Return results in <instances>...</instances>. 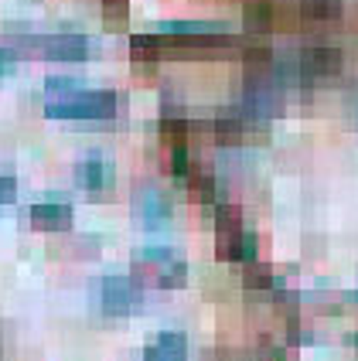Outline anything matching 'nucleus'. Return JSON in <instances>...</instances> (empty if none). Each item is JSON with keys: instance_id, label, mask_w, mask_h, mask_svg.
Here are the masks:
<instances>
[{"instance_id": "nucleus-1", "label": "nucleus", "mask_w": 358, "mask_h": 361, "mask_svg": "<svg viewBox=\"0 0 358 361\" xmlns=\"http://www.w3.org/2000/svg\"><path fill=\"white\" fill-rule=\"evenodd\" d=\"M44 113L55 120H113L117 96L109 89H82L72 79H52L44 85Z\"/></svg>"}, {"instance_id": "nucleus-2", "label": "nucleus", "mask_w": 358, "mask_h": 361, "mask_svg": "<svg viewBox=\"0 0 358 361\" xmlns=\"http://www.w3.org/2000/svg\"><path fill=\"white\" fill-rule=\"evenodd\" d=\"M215 245H219V256L222 259H239V262H253L256 259V232H249L242 225V215L239 208L232 204H219L215 212Z\"/></svg>"}, {"instance_id": "nucleus-3", "label": "nucleus", "mask_w": 358, "mask_h": 361, "mask_svg": "<svg viewBox=\"0 0 358 361\" xmlns=\"http://www.w3.org/2000/svg\"><path fill=\"white\" fill-rule=\"evenodd\" d=\"M133 269L160 290L184 286V280H188V262L178 259L171 249H140L137 259H133Z\"/></svg>"}, {"instance_id": "nucleus-4", "label": "nucleus", "mask_w": 358, "mask_h": 361, "mask_svg": "<svg viewBox=\"0 0 358 361\" xmlns=\"http://www.w3.org/2000/svg\"><path fill=\"white\" fill-rule=\"evenodd\" d=\"M14 48L35 51V55L52 61H82L89 55V41L76 35V31H65V35H18Z\"/></svg>"}, {"instance_id": "nucleus-5", "label": "nucleus", "mask_w": 358, "mask_h": 361, "mask_svg": "<svg viewBox=\"0 0 358 361\" xmlns=\"http://www.w3.org/2000/svg\"><path fill=\"white\" fill-rule=\"evenodd\" d=\"M219 143H263L270 137V126L259 116H249L246 109H229L215 120Z\"/></svg>"}, {"instance_id": "nucleus-6", "label": "nucleus", "mask_w": 358, "mask_h": 361, "mask_svg": "<svg viewBox=\"0 0 358 361\" xmlns=\"http://www.w3.org/2000/svg\"><path fill=\"white\" fill-rule=\"evenodd\" d=\"M140 303V286L133 276H106L100 283V307L109 314V317H123V314H130L133 307Z\"/></svg>"}, {"instance_id": "nucleus-7", "label": "nucleus", "mask_w": 358, "mask_h": 361, "mask_svg": "<svg viewBox=\"0 0 358 361\" xmlns=\"http://www.w3.org/2000/svg\"><path fill=\"white\" fill-rule=\"evenodd\" d=\"M133 208H137V215L147 225H164V221L171 219V198L164 191H157V188H140Z\"/></svg>"}, {"instance_id": "nucleus-8", "label": "nucleus", "mask_w": 358, "mask_h": 361, "mask_svg": "<svg viewBox=\"0 0 358 361\" xmlns=\"http://www.w3.org/2000/svg\"><path fill=\"white\" fill-rule=\"evenodd\" d=\"M31 221L35 228H44V232H61L72 225V204L65 201H38L31 208Z\"/></svg>"}, {"instance_id": "nucleus-9", "label": "nucleus", "mask_w": 358, "mask_h": 361, "mask_svg": "<svg viewBox=\"0 0 358 361\" xmlns=\"http://www.w3.org/2000/svg\"><path fill=\"white\" fill-rule=\"evenodd\" d=\"M143 358L147 361H184L188 358V341H184V334H174V331L157 334L154 341L147 344Z\"/></svg>"}, {"instance_id": "nucleus-10", "label": "nucleus", "mask_w": 358, "mask_h": 361, "mask_svg": "<svg viewBox=\"0 0 358 361\" xmlns=\"http://www.w3.org/2000/svg\"><path fill=\"white\" fill-rule=\"evenodd\" d=\"M79 180L89 191H106V188H113V164L100 157V154H89L79 164Z\"/></svg>"}, {"instance_id": "nucleus-11", "label": "nucleus", "mask_w": 358, "mask_h": 361, "mask_svg": "<svg viewBox=\"0 0 358 361\" xmlns=\"http://www.w3.org/2000/svg\"><path fill=\"white\" fill-rule=\"evenodd\" d=\"M277 24V4L273 0H249L246 4V27L253 35H263Z\"/></svg>"}, {"instance_id": "nucleus-12", "label": "nucleus", "mask_w": 358, "mask_h": 361, "mask_svg": "<svg viewBox=\"0 0 358 361\" xmlns=\"http://www.w3.org/2000/svg\"><path fill=\"white\" fill-rule=\"evenodd\" d=\"M130 51H133L137 61H154V59H160L167 48H164V38H160L157 31H150V35H133V38H130Z\"/></svg>"}, {"instance_id": "nucleus-13", "label": "nucleus", "mask_w": 358, "mask_h": 361, "mask_svg": "<svg viewBox=\"0 0 358 361\" xmlns=\"http://www.w3.org/2000/svg\"><path fill=\"white\" fill-rule=\"evenodd\" d=\"M307 20H335L341 14V0H294Z\"/></svg>"}, {"instance_id": "nucleus-14", "label": "nucleus", "mask_w": 358, "mask_h": 361, "mask_svg": "<svg viewBox=\"0 0 358 361\" xmlns=\"http://www.w3.org/2000/svg\"><path fill=\"white\" fill-rule=\"evenodd\" d=\"M246 286H249V290H259V286H263V290H270V286H273V269H270V266H259L256 259L249 262V269H246Z\"/></svg>"}, {"instance_id": "nucleus-15", "label": "nucleus", "mask_w": 358, "mask_h": 361, "mask_svg": "<svg viewBox=\"0 0 358 361\" xmlns=\"http://www.w3.org/2000/svg\"><path fill=\"white\" fill-rule=\"evenodd\" d=\"M188 184H191V191L201 201H215V180L208 178L205 171H188Z\"/></svg>"}, {"instance_id": "nucleus-16", "label": "nucleus", "mask_w": 358, "mask_h": 361, "mask_svg": "<svg viewBox=\"0 0 358 361\" xmlns=\"http://www.w3.org/2000/svg\"><path fill=\"white\" fill-rule=\"evenodd\" d=\"M167 150H171V171L178 174V178H188V147L184 143H167Z\"/></svg>"}, {"instance_id": "nucleus-17", "label": "nucleus", "mask_w": 358, "mask_h": 361, "mask_svg": "<svg viewBox=\"0 0 358 361\" xmlns=\"http://www.w3.org/2000/svg\"><path fill=\"white\" fill-rule=\"evenodd\" d=\"M102 11H106V18L119 24V20L126 18V0H102Z\"/></svg>"}, {"instance_id": "nucleus-18", "label": "nucleus", "mask_w": 358, "mask_h": 361, "mask_svg": "<svg viewBox=\"0 0 358 361\" xmlns=\"http://www.w3.org/2000/svg\"><path fill=\"white\" fill-rule=\"evenodd\" d=\"M14 191H18V180L14 178H0V204L14 198Z\"/></svg>"}, {"instance_id": "nucleus-19", "label": "nucleus", "mask_w": 358, "mask_h": 361, "mask_svg": "<svg viewBox=\"0 0 358 361\" xmlns=\"http://www.w3.org/2000/svg\"><path fill=\"white\" fill-rule=\"evenodd\" d=\"M11 61H14V55H11L7 48H0V75H4V72L11 68Z\"/></svg>"}]
</instances>
